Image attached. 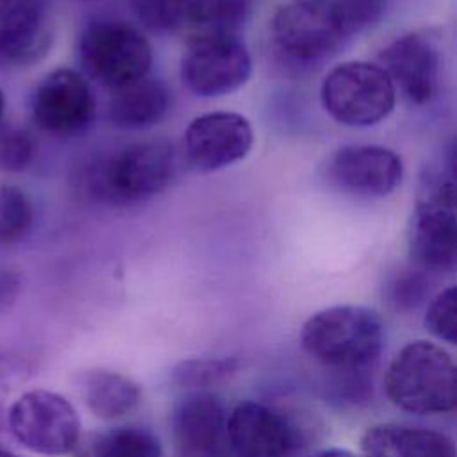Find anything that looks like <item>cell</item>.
I'll return each instance as SVG.
<instances>
[{"instance_id":"obj_7","label":"cell","mask_w":457,"mask_h":457,"mask_svg":"<svg viewBox=\"0 0 457 457\" xmlns=\"http://www.w3.org/2000/svg\"><path fill=\"white\" fill-rule=\"evenodd\" d=\"M409 228V257L416 270L450 271L457 261L453 175L430 173Z\"/></svg>"},{"instance_id":"obj_28","label":"cell","mask_w":457,"mask_h":457,"mask_svg":"<svg viewBox=\"0 0 457 457\" xmlns=\"http://www.w3.org/2000/svg\"><path fill=\"white\" fill-rule=\"evenodd\" d=\"M339 4L350 32L373 23L384 9V0H339Z\"/></svg>"},{"instance_id":"obj_5","label":"cell","mask_w":457,"mask_h":457,"mask_svg":"<svg viewBox=\"0 0 457 457\" xmlns=\"http://www.w3.org/2000/svg\"><path fill=\"white\" fill-rule=\"evenodd\" d=\"M350 34L339 0H293L271 20V41L287 61L312 64L330 57Z\"/></svg>"},{"instance_id":"obj_23","label":"cell","mask_w":457,"mask_h":457,"mask_svg":"<svg viewBox=\"0 0 457 457\" xmlns=\"http://www.w3.org/2000/svg\"><path fill=\"white\" fill-rule=\"evenodd\" d=\"M239 368L234 357H209L187 359L173 368V380L187 387H205L230 378Z\"/></svg>"},{"instance_id":"obj_16","label":"cell","mask_w":457,"mask_h":457,"mask_svg":"<svg viewBox=\"0 0 457 457\" xmlns=\"http://www.w3.org/2000/svg\"><path fill=\"white\" fill-rule=\"evenodd\" d=\"M46 0H0V61L30 64L52 41Z\"/></svg>"},{"instance_id":"obj_6","label":"cell","mask_w":457,"mask_h":457,"mask_svg":"<svg viewBox=\"0 0 457 457\" xmlns=\"http://www.w3.org/2000/svg\"><path fill=\"white\" fill-rule=\"evenodd\" d=\"M320 100L327 114L346 127H371L391 114L396 89L387 73L373 62L348 61L323 79Z\"/></svg>"},{"instance_id":"obj_29","label":"cell","mask_w":457,"mask_h":457,"mask_svg":"<svg viewBox=\"0 0 457 457\" xmlns=\"http://www.w3.org/2000/svg\"><path fill=\"white\" fill-rule=\"evenodd\" d=\"M18 289V280L11 273H0V305L5 307L9 300L14 298Z\"/></svg>"},{"instance_id":"obj_20","label":"cell","mask_w":457,"mask_h":457,"mask_svg":"<svg viewBox=\"0 0 457 457\" xmlns=\"http://www.w3.org/2000/svg\"><path fill=\"white\" fill-rule=\"evenodd\" d=\"M87 409L100 420H116L141 402V387L130 377L112 370H91L80 380Z\"/></svg>"},{"instance_id":"obj_4","label":"cell","mask_w":457,"mask_h":457,"mask_svg":"<svg viewBox=\"0 0 457 457\" xmlns=\"http://www.w3.org/2000/svg\"><path fill=\"white\" fill-rule=\"evenodd\" d=\"M79 59L89 79L114 91L148 75L152 45L136 25L102 18L82 30Z\"/></svg>"},{"instance_id":"obj_24","label":"cell","mask_w":457,"mask_h":457,"mask_svg":"<svg viewBox=\"0 0 457 457\" xmlns=\"http://www.w3.org/2000/svg\"><path fill=\"white\" fill-rule=\"evenodd\" d=\"M193 0H132L136 16L152 30L187 29Z\"/></svg>"},{"instance_id":"obj_26","label":"cell","mask_w":457,"mask_h":457,"mask_svg":"<svg viewBox=\"0 0 457 457\" xmlns=\"http://www.w3.org/2000/svg\"><path fill=\"white\" fill-rule=\"evenodd\" d=\"M34 155V143L25 130L0 129V171L23 170Z\"/></svg>"},{"instance_id":"obj_22","label":"cell","mask_w":457,"mask_h":457,"mask_svg":"<svg viewBox=\"0 0 457 457\" xmlns=\"http://www.w3.org/2000/svg\"><path fill=\"white\" fill-rule=\"evenodd\" d=\"M32 220V204L25 191L12 184H0V245L20 241Z\"/></svg>"},{"instance_id":"obj_3","label":"cell","mask_w":457,"mask_h":457,"mask_svg":"<svg viewBox=\"0 0 457 457\" xmlns=\"http://www.w3.org/2000/svg\"><path fill=\"white\" fill-rule=\"evenodd\" d=\"M384 389L393 405L412 414L452 412L457 403V375L452 355L439 345L418 339L391 359Z\"/></svg>"},{"instance_id":"obj_13","label":"cell","mask_w":457,"mask_h":457,"mask_svg":"<svg viewBox=\"0 0 457 457\" xmlns=\"http://www.w3.org/2000/svg\"><path fill=\"white\" fill-rule=\"evenodd\" d=\"M230 457H291L298 448V432L275 407L241 402L227 414Z\"/></svg>"},{"instance_id":"obj_17","label":"cell","mask_w":457,"mask_h":457,"mask_svg":"<svg viewBox=\"0 0 457 457\" xmlns=\"http://www.w3.org/2000/svg\"><path fill=\"white\" fill-rule=\"evenodd\" d=\"M362 457H455L453 441L434 428L378 423L361 439Z\"/></svg>"},{"instance_id":"obj_21","label":"cell","mask_w":457,"mask_h":457,"mask_svg":"<svg viewBox=\"0 0 457 457\" xmlns=\"http://www.w3.org/2000/svg\"><path fill=\"white\" fill-rule=\"evenodd\" d=\"M248 12L246 0H193L187 29L196 34H237Z\"/></svg>"},{"instance_id":"obj_1","label":"cell","mask_w":457,"mask_h":457,"mask_svg":"<svg viewBox=\"0 0 457 457\" xmlns=\"http://www.w3.org/2000/svg\"><path fill=\"white\" fill-rule=\"evenodd\" d=\"M177 150L170 141H136L89 166V195L109 205H137L162 193L177 175Z\"/></svg>"},{"instance_id":"obj_11","label":"cell","mask_w":457,"mask_h":457,"mask_svg":"<svg viewBox=\"0 0 457 457\" xmlns=\"http://www.w3.org/2000/svg\"><path fill=\"white\" fill-rule=\"evenodd\" d=\"M253 145L250 121L232 111H214L196 116L184 132L182 150L187 164L211 173L245 159Z\"/></svg>"},{"instance_id":"obj_9","label":"cell","mask_w":457,"mask_h":457,"mask_svg":"<svg viewBox=\"0 0 457 457\" xmlns=\"http://www.w3.org/2000/svg\"><path fill=\"white\" fill-rule=\"evenodd\" d=\"M250 73L252 59L237 34H196L180 59L182 82L204 98L234 93Z\"/></svg>"},{"instance_id":"obj_14","label":"cell","mask_w":457,"mask_h":457,"mask_svg":"<svg viewBox=\"0 0 457 457\" xmlns=\"http://www.w3.org/2000/svg\"><path fill=\"white\" fill-rule=\"evenodd\" d=\"M175 457H230L227 439V411L209 391L182 398L171 414Z\"/></svg>"},{"instance_id":"obj_18","label":"cell","mask_w":457,"mask_h":457,"mask_svg":"<svg viewBox=\"0 0 457 457\" xmlns=\"http://www.w3.org/2000/svg\"><path fill=\"white\" fill-rule=\"evenodd\" d=\"M171 109V93L161 79L143 77L112 91L109 120L121 130H145L161 123Z\"/></svg>"},{"instance_id":"obj_19","label":"cell","mask_w":457,"mask_h":457,"mask_svg":"<svg viewBox=\"0 0 457 457\" xmlns=\"http://www.w3.org/2000/svg\"><path fill=\"white\" fill-rule=\"evenodd\" d=\"M73 457H162L159 437L146 427L118 425L80 434Z\"/></svg>"},{"instance_id":"obj_15","label":"cell","mask_w":457,"mask_h":457,"mask_svg":"<svg viewBox=\"0 0 457 457\" xmlns=\"http://www.w3.org/2000/svg\"><path fill=\"white\" fill-rule=\"evenodd\" d=\"M328 177L346 193L382 198L402 184L403 162L396 152L380 145H346L330 157Z\"/></svg>"},{"instance_id":"obj_32","label":"cell","mask_w":457,"mask_h":457,"mask_svg":"<svg viewBox=\"0 0 457 457\" xmlns=\"http://www.w3.org/2000/svg\"><path fill=\"white\" fill-rule=\"evenodd\" d=\"M4 107H5V100H4V93H2V89H0V120H2V116H4Z\"/></svg>"},{"instance_id":"obj_30","label":"cell","mask_w":457,"mask_h":457,"mask_svg":"<svg viewBox=\"0 0 457 457\" xmlns=\"http://www.w3.org/2000/svg\"><path fill=\"white\" fill-rule=\"evenodd\" d=\"M312 457H359V455L346 448H325V450H320L318 453H314Z\"/></svg>"},{"instance_id":"obj_31","label":"cell","mask_w":457,"mask_h":457,"mask_svg":"<svg viewBox=\"0 0 457 457\" xmlns=\"http://www.w3.org/2000/svg\"><path fill=\"white\" fill-rule=\"evenodd\" d=\"M0 457H20V455L11 452V450H7V448H4V446H0Z\"/></svg>"},{"instance_id":"obj_12","label":"cell","mask_w":457,"mask_h":457,"mask_svg":"<svg viewBox=\"0 0 457 457\" xmlns=\"http://www.w3.org/2000/svg\"><path fill=\"white\" fill-rule=\"evenodd\" d=\"M378 66L412 105H425L437 93L441 55L428 34L409 32L396 37L378 54Z\"/></svg>"},{"instance_id":"obj_2","label":"cell","mask_w":457,"mask_h":457,"mask_svg":"<svg viewBox=\"0 0 457 457\" xmlns=\"http://www.w3.org/2000/svg\"><path fill=\"white\" fill-rule=\"evenodd\" d=\"M303 352L337 371H361L382 350L384 325L377 311L364 305H332L314 312L302 327Z\"/></svg>"},{"instance_id":"obj_10","label":"cell","mask_w":457,"mask_h":457,"mask_svg":"<svg viewBox=\"0 0 457 457\" xmlns=\"http://www.w3.org/2000/svg\"><path fill=\"white\" fill-rule=\"evenodd\" d=\"M95 95L87 79L71 68H57L45 75L30 98L36 125L55 136L84 130L95 118Z\"/></svg>"},{"instance_id":"obj_27","label":"cell","mask_w":457,"mask_h":457,"mask_svg":"<svg viewBox=\"0 0 457 457\" xmlns=\"http://www.w3.org/2000/svg\"><path fill=\"white\" fill-rule=\"evenodd\" d=\"M425 271L414 270L402 273L393 284V300L400 307H414L420 303L427 291Z\"/></svg>"},{"instance_id":"obj_25","label":"cell","mask_w":457,"mask_h":457,"mask_svg":"<svg viewBox=\"0 0 457 457\" xmlns=\"http://www.w3.org/2000/svg\"><path fill=\"white\" fill-rule=\"evenodd\" d=\"M455 286L441 289L428 303L425 312V328L437 337L453 345L457 341V321H455Z\"/></svg>"},{"instance_id":"obj_8","label":"cell","mask_w":457,"mask_h":457,"mask_svg":"<svg viewBox=\"0 0 457 457\" xmlns=\"http://www.w3.org/2000/svg\"><path fill=\"white\" fill-rule=\"evenodd\" d=\"M12 436L30 452L61 457L73 452L80 437V418L68 398L48 389H30L7 412Z\"/></svg>"}]
</instances>
